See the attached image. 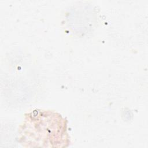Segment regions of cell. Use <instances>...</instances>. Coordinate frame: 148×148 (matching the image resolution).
Segmentation results:
<instances>
[{
	"label": "cell",
	"mask_w": 148,
	"mask_h": 148,
	"mask_svg": "<svg viewBox=\"0 0 148 148\" xmlns=\"http://www.w3.org/2000/svg\"><path fill=\"white\" fill-rule=\"evenodd\" d=\"M21 139L28 146L61 147L66 143L64 120L48 112H34L23 124Z\"/></svg>",
	"instance_id": "cell-1"
}]
</instances>
